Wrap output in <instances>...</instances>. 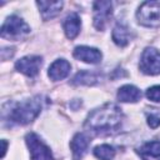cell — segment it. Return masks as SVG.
<instances>
[{"label": "cell", "instance_id": "obj_12", "mask_svg": "<svg viewBox=\"0 0 160 160\" xmlns=\"http://www.w3.org/2000/svg\"><path fill=\"white\" fill-rule=\"evenodd\" d=\"M42 20H50L60 14L64 2L62 1H36Z\"/></svg>", "mask_w": 160, "mask_h": 160}, {"label": "cell", "instance_id": "obj_3", "mask_svg": "<svg viewBox=\"0 0 160 160\" xmlns=\"http://www.w3.org/2000/svg\"><path fill=\"white\" fill-rule=\"evenodd\" d=\"M136 19L146 28L160 26V1H144L136 11Z\"/></svg>", "mask_w": 160, "mask_h": 160}, {"label": "cell", "instance_id": "obj_13", "mask_svg": "<svg viewBox=\"0 0 160 160\" xmlns=\"http://www.w3.org/2000/svg\"><path fill=\"white\" fill-rule=\"evenodd\" d=\"M64 31H65V35L68 39L72 40L75 39L79 32H80V28H81V20H80V16L76 14V12H70L65 20H64Z\"/></svg>", "mask_w": 160, "mask_h": 160}, {"label": "cell", "instance_id": "obj_1", "mask_svg": "<svg viewBox=\"0 0 160 160\" xmlns=\"http://www.w3.org/2000/svg\"><path fill=\"white\" fill-rule=\"evenodd\" d=\"M122 118L124 115L120 108L115 104H105L89 114L85 128L96 135L114 134L120 129Z\"/></svg>", "mask_w": 160, "mask_h": 160}, {"label": "cell", "instance_id": "obj_2", "mask_svg": "<svg viewBox=\"0 0 160 160\" xmlns=\"http://www.w3.org/2000/svg\"><path fill=\"white\" fill-rule=\"evenodd\" d=\"M42 108V100L40 96L31 98L29 100L21 101L11 108L9 111L8 119L18 125H26L31 122L34 119H36L41 111Z\"/></svg>", "mask_w": 160, "mask_h": 160}, {"label": "cell", "instance_id": "obj_20", "mask_svg": "<svg viewBox=\"0 0 160 160\" xmlns=\"http://www.w3.org/2000/svg\"><path fill=\"white\" fill-rule=\"evenodd\" d=\"M148 125L151 128V129H156L159 125H160V118L155 114H150L148 115Z\"/></svg>", "mask_w": 160, "mask_h": 160}, {"label": "cell", "instance_id": "obj_11", "mask_svg": "<svg viewBox=\"0 0 160 160\" xmlns=\"http://www.w3.org/2000/svg\"><path fill=\"white\" fill-rule=\"evenodd\" d=\"M89 145H90V139L85 134L78 132L72 138V140L70 141V149L72 151L74 158L75 159H81L86 154V151L89 149Z\"/></svg>", "mask_w": 160, "mask_h": 160}, {"label": "cell", "instance_id": "obj_5", "mask_svg": "<svg viewBox=\"0 0 160 160\" xmlns=\"http://www.w3.org/2000/svg\"><path fill=\"white\" fill-rule=\"evenodd\" d=\"M25 141L28 144L31 160H52L50 148L40 139L38 134L29 132L25 136Z\"/></svg>", "mask_w": 160, "mask_h": 160}, {"label": "cell", "instance_id": "obj_14", "mask_svg": "<svg viewBox=\"0 0 160 160\" xmlns=\"http://www.w3.org/2000/svg\"><path fill=\"white\" fill-rule=\"evenodd\" d=\"M118 99L121 102H136L141 99V91L134 85H124L118 90Z\"/></svg>", "mask_w": 160, "mask_h": 160}, {"label": "cell", "instance_id": "obj_18", "mask_svg": "<svg viewBox=\"0 0 160 160\" xmlns=\"http://www.w3.org/2000/svg\"><path fill=\"white\" fill-rule=\"evenodd\" d=\"M94 155L99 160H112L115 156V149L111 145L102 144L94 149Z\"/></svg>", "mask_w": 160, "mask_h": 160}, {"label": "cell", "instance_id": "obj_6", "mask_svg": "<svg viewBox=\"0 0 160 160\" xmlns=\"http://www.w3.org/2000/svg\"><path fill=\"white\" fill-rule=\"evenodd\" d=\"M139 68L146 75L160 74V51L155 48H146L141 54Z\"/></svg>", "mask_w": 160, "mask_h": 160}, {"label": "cell", "instance_id": "obj_9", "mask_svg": "<svg viewBox=\"0 0 160 160\" xmlns=\"http://www.w3.org/2000/svg\"><path fill=\"white\" fill-rule=\"evenodd\" d=\"M72 55L75 59L88 64H99L102 58V54L99 49L90 48V46H76L74 49Z\"/></svg>", "mask_w": 160, "mask_h": 160}, {"label": "cell", "instance_id": "obj_7", "mask_svg": "<svg viewBox=\"0 0 160 160\" xmlns=\"http://www.w3.org/2000/svg\"><path fill=\"white\" fill-rule=\"evenodd\" d=\"M92 10L94 26L98 30H104L112 15V4L110 1H95L92 4Z\"/></svg>", "mask_w": 160, "mask_h": 160}, {"label": "cell", "instance_id": "obj_16", "mask_svg": "<svg viewBox=\"0 0 160 160\" xmlns=\"http://www.w3.org/2000/svg\"><path fill=\"white\" fill-rule=\"evenodd\" d=\"M98 80H99V76L96 72L82 70L74 76L72 84H75V85H94L98 82Z\"/></svg>", "mask_w": 160, "mask_h": 160}, {"label": "cell", "instance_id": "obj_21", "mask_svg": "<svg viewBox=\"0 0 160 160\" xmlns=\"http://www.w3.org/2000/svg\"><path fill=\"white\" fill-rule=\"evenodd\" d=\"M2 145H4V148H2V156L5 155V151H6V141L5 140H2Z\"/></svg>", "mask_w": 160, "mask_h": 160}, {"label": "cell", "instance_id": "obj_19", "mask_svg": "<svg viewBox=\"0 0 160 160\" xmlns=\"http://www.w3.org/2000/svg\"><path fill=\"white\" fill-rule=\"evenodd\" d=\"M146 98L150 101L159 102L160 101V85H155V86L149 88L146 90Z\"/></svg>", "mask_w": 160, "mask_h": 160}, {"label": "cell", "instance_id": "obj_17", "mask_svg": "<svg viewBox=\"0 0 160 160\" xmlns=\"http://www.w3.org/2000/svg\"><path fill=\"white\" fill-rule=\"evenodd\" d=\"M139 152L148 158H159L160 156V141H148L140 146Z\"/></svg>", "mask_w": 160, "mask_h": 160}, {"label": "cell", "instance_id": "obj_15", "mask_svg": "<svg viewBox=\"0 0 160 160\" xmlns=\"http://www.w3.org/2000/svg\"><path fill=\"white\" fill-rule=\"evenodd\" d=\"M112 40L118 46H126L130 40L129 28L122 22H118L112 30Z\"/></svg>", "mask_w": 160, "mask_h": 160}, {"label": "cell", "instance_id": "obj_8", "mask_svg": "<svg viewBox=\"0 0 160 160\" xmlns=\"http://www.w3.org/2000/svg\"><path fill=\"white\" fill-rule=\"evenodd\" d=\"M42 64V58L38 55H28L19 59L15 62V69L29 78H34L39 74V70Z\"/></svg>", "mask_w": 160, "mask_h": 160}, {"label": "cell", "instance_id": "obj_4", "mask_svg": "<svg viewBox=\"0 0 160 160\" xmlns=\"http://www.w3.org/2000/svg\"><path fill=\"white\" fill-rule=\"evenodd\" d=\"M30 32L29 25L19 16H9L1 26V38L8 40H19Z\"/></svg>", "mask_w": 160, "mask_h": 160}, {"label": "cell", "instance_id": "obj_10", "mask_svg": "<svg viewBox=\"0 0 160 160\" xmlns=\"http://www.w3.org/2000/svg\"><path fill=\"white\" fill-rule=\"evenodd\" d=\"M70 70H71V65L68 60L58 59L49 66L48 75L52 81H59L65 79L70 74Z\"/></svg>", "mask_w": 160, "mask_h": 160}]
</instances>
